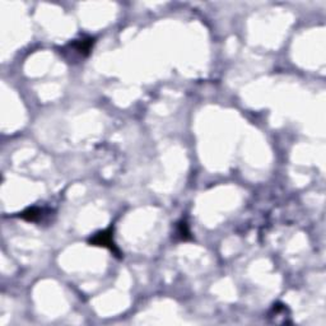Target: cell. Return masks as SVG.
<instances>
[{
	"mask_svg": "<svg viewBox=\"0 0 326 326\" xmlns=\"http://www.w3.org/2000/svg\"><path fill=\"white\" fill-rule=\"evenodd\" d=\"M93 44H94V40L90 38V37H87V38L76 40V41L72 42L69 46L73 48L74 52L79 54L80 56H87L88 54H90V48H93Z\"/></svg>",
	"mask_w": 326,
	"mask_h": 326,
	"instance_id": "2",
	"label": "cell"
},
{
	"mask_svg": "<svg viewBox=\"0 0 326 326\" xmlns=\"http://www.w3.org/2000/svg\"><path fill=\"white\" fill-rule=\"evenodd\" d=\"M44 216H45V209L34 206V208H28L27 210L20 213V216L27 222H40V220H42Z\"/></svg>",
	"mask_w": 326,
	"mask_h": 326,
	"instance_id": "3",
	"label": "cell"
},
{
	"mask_svg": "<svg viewBox=\"0 0 326 326\" xmlns=\"http://www.w3.org/2000/svg\"><path fill=\"white\" fill-rule=\"evenodd\" d=\"M90 244H94V246H102V248H110L114 254L120 255V251H118V248H116L115 242H114L112 230H111V228L94 234V236L90 240Z\"/></svg>",
	"mask_w": 326,
	"mask_h": 326,
	"instance_id": "1",
	"label": "cell"
}]
</instances>
